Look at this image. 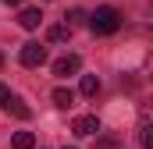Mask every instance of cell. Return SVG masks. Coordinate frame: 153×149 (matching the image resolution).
<instances>
[{"label":"cell","instance_id":"cell-1","mask_svg":"<svg viewBox=\"0 0 153 149\" xmlns=\"http://www.w3.org/2000/svg\"><path fill=\"white\" fill-rule=\"evenodd\" d=\"M89 29H93L96 36H114L117 29H121V14H117V7H111V4L96 7V11L89 14Z\"/></svg>","mask_w":153,"mask_h":149},{"label":"cell","instance_id":"cell-2","mask_svg":"<svg viewBox=\"0 0 153 149\" xmlns=\"http://www.w3.org/2000/svg\"><path fill=\"white\" fill-rule=\"evenodd\" d=\"M0 107H4L7 114H14V117H22V121H29V117H32V110H29V107H25V103H22L7 85H0Z\"/></svg>","mask_w":153,"mask_h":149},{"label":"cell","instance_id":"cell-3","mask_svg":"<svg viewBox=\"0 0 153 149\" xmlns=\"http://www.w3.org/2000/svg\"><path fill=\"white\" fill-rule=\"evenodd\" d=\"M18 60H22L25 68H39V64L46 60V50H43L39 43H25V46H22V53H18Z\"/></svg>","mask_w":153,"mask_h":149},{"label":"cell","instance_id":"cell-4","mask_svg":"<svg viewBox=\"0 0 153 149\" xmlns=\"http://www.w3.org/2000/svg\"><path fill=\"white\" fill-rule=\"evenodd\" d=\"M78 71H82V57H78V53H64L61 60H53V74H61V78L78 74Z\"/></svg>","mask_w":153,"mask_h":149},{"label":"cell","instance_id":"cell-5","mask_svg":"<svg viewBox=\"0 0 153 149\" xmlns=\"http://www.w3.org/2000/svg\"><path fill=\"white\" fill-rule=\"evenodd\" d=\"M71 131H75V135H96V131H100V121H96V114H82V117H75Z\"/></svg>","mask_w":153,"mask_h":149},{"label":"cell","instance_id":"cell-6","mask_svg":"<svg viewBox=\"0 0 153 149\" xmlns=\"http://www.w3.org/2000/svg\"><path fill=\"white\" fill-rule=\"evenodd\" d=\"M39 21H43V14H39L36 7H25V11L18 14V25H22V29H39Z\"/></svg>","mask_w":153,"mask_h":149},{"label":"cell","instance_id":"cell-7","mask_svg":"<svg viewBox=\"0 0 153 149\" xmlns=\"http://www.w3.org/2000/svg\"><path fill=\"white\" fill-rule=\"evenodd\" d=\"M53 103H57L61 110H68V107L75 103V92H71V89H64V85H57V89H53Z\"/></svg>","mask_w":153,"mask_h":149},{"label":"cell","instance_id":"cell-8","mask_svg":"<svg viewBox=\"0 0 153 149\" xmlns=\"http://www.w3.org/2000/svg\"><path fill=\"white\" fill-rule=\"evenodd\" d=\"M78 89H82V96H96L100 92V78L96 74H82V85Z\"/></svg>","mask_w":153,"mask_h":149},{"label":"cell","instance_id":"cell-9","mask_svg":"<svg viewBox=\"0 0 153 149\" xmlns=\"http://www.w3.org/2000/svg\"><path fill=\"white\" fill-rule=\"evenodd\" d=\"M11 146L14 149H32L36 146V135H32V131H18V135L11 139Z\"/></svg>","mask_w":153,"mask_h":149},{"label":"cell","instance_id":"cell-10","mask_svg":"<svg viewBox=\"0 0 153 149\" xmlns=\"http://www.w3.org/2000/svg\"><path fill=\"white\" fill-rule=\"evenodd\" d=\"M68 36H71V25H53V29L46 32V39H50V43H64Z\"/></svg>","mask_w":153,"mask_h":149},{"label":"cell","instance_id":"cell-11","mask_svg":"<svg viewBox=\"0 0 153 149\" xmlns=\"http://www.w3.org/2000/svg\"><path fill=\"white\" fill-rule=\"evenodd\" d=\"M64 18H68V25H82V11H78V7H75V11H68Z\"/></svg>","mask_w":153,"mask_h":149},{"label":"cell","instance_id":"cell-12","mask_svg":"<svg viewBox=\"0 0 153 149\" xmlns=\"http://www.w3.org/2000/svg\"><path fill=\"white\" fill-rule=\"evenodd\" d=\"M4 4H7V7H14V4H18V0H4Z\"/></svg>","mask_w":153,"mask_h":149},{"label":"cell","instance_id":"cell-13","mask_svg":"<svg viewBox=\"0 0 153 149\" xmlns=\"http://www.w3.org/2000/svg\"><path fill=\"white\" fill-rule=\"evenodd\" d=\"M0 64H4V57H0Z\"/></svg>","mask_w":153,"mask_h":149}]
</instances>
